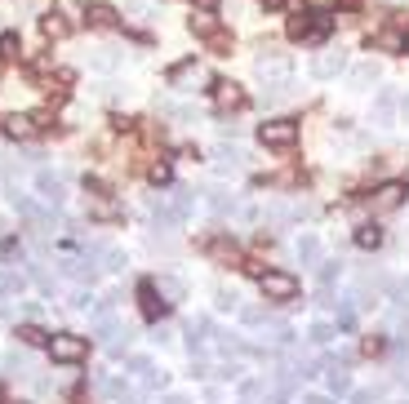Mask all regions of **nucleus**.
I'll use <instances>...</instances> for the list:
<instances>
[{
    "instance_id": "f257e3e1",
    "label": "nucleus",
    "mask_w": 409,
    "mask_h": 404,
    "mask_svg": "<svg viewBox=\"0 0 409 404\" xmlns=\"http://www.w3.org/2000/svg\"><path fill=\"white\" fill-rule=\"evenodd\" d=\"M254 71H258V80L267 84V98H285V89H290V80H294V67L281 49H262Z\"/></svg>"
},
{
    "instance_id": "f03ea898",
    "label": "nucleus",
    "mask_w": 409,
    "mask_h": 404,
    "mask_svg": "<svg viewBox=\"0 0 409 404\" xmlns=\"http://www.w3.org/2000/svg\"><path fill=\"white\" fill-rule=\"evenodd\" d=\"M50 356H54V364H80L89 356V338H80V334H54L50 338Z\"/></svg>"
},
{
    "instance_id": "7ed1b4c3",
    "label": "nucleus",
    "mask_w": 409,
    "mask_h": 404,
    "mask_svg": "<svg viewBox=\"0 0 409 404\" xmlns=\"http://www.w3.org/2000/svg\"><path fill=\"white\" fill-rule=\"evenodd\" d=\"M347 67H352L347 49H320V54L311 58V80H339Z\"/></svg>"
},
{
    "instance_id": "20e7f679",
    "label": "nucleus",
    "mask_w": 409,
    "mask_h": 404,
    "mask_svg": "<svg viewBox=\"0 0 409 404\" xmlns=\"http://www.w3.org/2000/svg\"><path fill=\"white\" fill-rule=\"evenodd\" d=\"M258 289H262V302H294L298 298V280L290 271H267L258 280Z\"/></svg>"
},
{
    "instance_id": "39448f33",
    "label": "nucleus",
    "mask_w": 409,
    "mask_h": 404,
    "mask_svg": "<svg viewBox=\"0 0 409 404\" xmlns=\"http://www.w3.org/2000/svg\"><path fill=\"white\" fill-rule=\"evenodd\" d=\"M258 142L272 147V151H285V147L298 142V125L294 120H267V125H258Z\"/></svg>"
},
{
    "instance_id": "423d86ee",
    "label": "nucleus",
    "mask_w": 409,
    "mask_h": 404,
    "mask_svg": "<svg viewBox=\"0 0 409 404\" xmlns=\"http://www.w3.org/2000/svg\"><path fill=\"white\" fill-rule=\"evenodd\" d=\"M405 195H409L405 182H382V187H374V195H369V209L374 214H392V209H401Z\"/></svg>"
},
{
    "instance_id": "0eeeda50",
    "label": "nucleus",
    "mask_w": 409,
    "mask_h": 404,
    "mask_svg": "<svg viewBox=\"0 0 409 404\" xmlns=\"http://www.w3.org/2000/svg\"><path fill=\"white\" fill-rule=\"evenodd\" d=\"M396 116H401V93H396V89H378V98H374V125L392 129Z\"/></svg>"
},
{
    "instance_id": "6e6552de",
    "label": "nucleus",
    "mask_w": 409,
    "mask_h": 404,
    "mask_svg": "<svg viewBox=\"0 0 409 404\" xmlns=\"http://www.w3.org/2000/svg\"><path fill=\"white\" fill-rule=\"evenodd\" d=\"M196 84H204V67L196 63V58H187V63H178L174 71H170V89H196Z\"/></svg>"
},
{
    "instance_id": "1a4fd4ad",
    "label": "nucleus",
    "mask_w": 409,
    "mask_h": 404,
    "mask_svg": "<svg viewBox=\"0 0 409 404\" xmlns=\"http://www.w3.org/2000/svg\"><path fill=\"white\" fill-rule=\"evenodd\" d=\"M138 307H142V315H147V320H161V315L170 311V302L156 293L151 280H142V285H138Z\"/></svg>"
},
{
    "instance_id": "9d476101",
    "label": "nucleus",
    "mask_w": 409,
    "mask_h": 404,
    "mask_svg": "<svg viewBox=\"0 0 409 404\" xmlns=\"http://www.w3.org/2000/svg\"><path fill=\"white\" fill-rule=\"evenodd\" d=\"M214 103H218V112H240L245 107V89L236 80H218L214 84Z\"/></svg>"
},
{
    "instance_id": "9b49d317",
    "label": "nucleus",
    "mask_w": 409,
    "mask_h": 404,
    "mask_svg": "<svg viewBox=\"0 0 409 404\" xmlns=\"http://www.w3.org/2000/svg\"><path fill=\"white\" fill-rule=\"evenodd\" d=\"M36 191H40V200L54 204V209L63 204V178H54L50 169H40V174H36Z\"/></svg>"
},
{
    "instance_id": "f8f14e48",
    "label": "nucleus",
    "mask_w": 409,
    "mask_h": 404,
    "mask_svg": "<svg viewBox=\"0 0 409 404\" xmlns=\"http://www.w3.org/2000/svg\"><path fill=\"white\" fill-rule=\"evenodd\" d=\"M294 253H298V262H303V267H320V236H316V231H303L298 244H294Z\"/></svg>"
},
{
    "instance_id": "ddd939ff",
    "label": "nucleus",
    "mask_w": 409,
    "mask_h": 404,
    "mask_svg": "<svg viewBox=\"0 0 409 404\" xmlns=\"http://www.w3.org/2000/svg\"><path fill=\"white\" fill-rule=\"evenodd\" d=\"M89 218H98V223H116V218H120V204H116L107 191H98V195H89Z\"/></svg>"
},
{
    "instance_id": "4468645a",
    "label": "nucleus",
    "mask_w": 409,
    "mask_h": 404,
    "mask_svg": "<svg viewBox=\"0 0 409 404\" xmlns=\"http://www.w3.org/2000/svg\"><path fill=\"white\" fill-rule=\"evenodd\" d=\"M151 285H156V293H161V298L170 302V307H174V302H183V293H187V285H183L178 276H156Z\"/></svg>"
},
{
    "instance_id": "2eb2a0df",
    "label": "nucleus",
    "mask_w": 409,
    "mask_h": 404,
    "mask_svg": "<svg viewBox=\"0 0 409 404\" xmlns=\"http://www.w3.org/2000/svg\"><path fill=\"white\" fill-rule=\"evenodd\" d=\"M352 89H369V84H378V63H356L352 76H347Z\"/></svg>"
},
{
    "instance_id": "dca6fc26",
    "label": "nucleus",
    "mask_w": 409,
    "mask_h": 404,
    "mask_svg": "<svg viewBox=\"0 0 409 404\" xmlns=\"http://www.w3.org/2000/svg\"><path fill=\"white\" fill-rule=\"evenodd\" d=\"M58 14H63L71 27H80V22H89V5H80V0H54Z\"/></svg>"
},
{
    "instance_id": "f3484780",
    "label": "nucleus",
    "mask_w": 409,
    "mask_h": 404,
    "mask_svg": "<svg viewBox=\"0 0 409 404\" xmlns=\"http://www.w3.org/2000/svg\"><path fill=\"white\" fill-rule=\"evenodd\" d=\"M5 133H9V138H31V133H36V120L22 116V112H14V116H5Z\"/></svg>"
},
{
    "instance_id": "a211bd4d",
    "label": "nucleus",
    "mask_w": 409,
    "mask_h": 404,
    "mask_svg": "<svg viewBox=\"0 0 409 404\" xmlns=\"http://www.w3.org/2000/svg\"><path fill=\"white\" fill-rule=\"evenodd\" d=\"M204 334H209V320H204V315H196V320L187 324V347H191V356H196V351H204V342H209Z\"/></svg>"
},
{
    "instance_id": "6ab92c4d",
    "label": "nucleus",
    "mask_w": 409,
    "mask_h": 404,
    "mask_svg": "<svg viewBox=\"0 0 409 404\" xmlns=\"http://www.w3.org/2000/svg\"><path fill=\"white\" fill-rule=\"evenodd\" d=\"M214 31H218V18H214L209 9H200V14H191V36H200V40H209Z\"/></svg>"
},
{
    "instance_id": "aec40b11",
    "label": "nucleus",
    "mask_w": 409,
    "mask_h": 404,
    "mask_svg": "<svg viewBox=\"0 0 409 404\" xmlns=\"http://www.w3.org/2000/svg\"><path fill=\"white\" fill-rule=\"evenodd\" d=\"M14 338H22V347H45V342H50V334H45L40 324H18Z\"/></svg>"
},
{
    "instance_id": "412c9836",
    "label": "nucleus",
    "mask_w": 409,
    "mask_h": 404,
    "mask_svg": "<svg viewBox=\"0 0 409 404\" xmlns=\"http://www.w3.org/2000/svg\"><path fill=\"white\" fill-rule=\"evenodd\" d=\"M209 253H214L218 262H227V267H236V262H240V249H236L232 240H209Z\"/></svg>"
},
{
    "instance_id": "4be33fe9",
    "label": "nucleus",
    "mask_w": 409,
    "mask_h": 404,
    "mask_svg": "<svg viewBox=\"0 0 409 404\" xmlns=\"http://www.w3.org/2000/svg\"><path fill=\"white\" fill-rule=\"evenodd\" d=\"M22 289H27V280L18 271H0V298H18Z\"/></svg>"
},
{
    "instance_id": "5701e85b",
    "label": "nucleus",
    "mask_w": 409,
    "mask_h": 404,
    "mask_svg": "<svg viewBox=\"0 0 409 404\" xmlns=\"http://www.w3.org/2000/svg\"><path fill=\"white\" fill-rule=\"evenodd\" d=\"M89 22H94V27H116L120 14H116L112 5H89Z\"/></svg>"
},
{
    "instance_id": "b1692460",
    "label": "nucleus",
    "mask_w": 409,
    "mask_h": 404,
    "mask_svg": "<svg viewBox=\"0 0 409 404\" xmlns=\"http://www.w3.org/2000/svg\"><path fill=\"white\" fill-rule=\"evenodd\" d=\"M356 244H360V249H378V244H382V227H374V223L356 227Z\"/></svg>"
},
{
    "instance_id": "393cba45",
    "label": "nucleus",
    "mask_w": 409,
    "mask_h": 404,
    "mask_svg": "<svg viewBox=\"0 0 409 404\" xmlns=\"http://www.w3.org/2000/svg\"><path fill=\"white\" fill-rule=\"evenodd\" d=\"M89 63L94 67H98V71H116V63H120V58H116V49H89Z\"/></svg>"
},
{
    "instance_id": "a878e982",
    "label": "nucleus",
    "mask_w": 409,
    "mask_h": 404,
    "mask_svg": "<svg viewBox=\"0 0 409 404\" xmlns=\"http://www.w3.org/2000/svg\"><path fill=\"white\" fill-rule=\"evenodd\" d=\"M240 160H245V156H240L236 151V147H218V169H223V174H236V169H240Z\"/></svg>"
},
{
    "instance_id": "bb28decb",
    "label": "nucleus",
    "mask_w": 409,
    "mask_h": 404,
    "mask_svg": "<svg viewBox=\"0 0 409 404\" xmlns=\"http://www.w3.org/2000/svg\"><path fill=\"white\" fill-rule=\"evenodd\" d=\"M374 45H378V49H387V54H405V36H401V31H378V36H374Z\"/></svg>"
},
{
    "instance_id": "cd10ccee",
    "label": "nucleus",
    "mask_w": 409,
    "mask_h": 404,
    "mask_svg": "<svg viewBox=\"0 0 409 404\" xmlns=\"http://www.w3.org/2000/svg\"><path fill=\"white\" fill-rule=\"evenodd\" d=\"M170 204L178 209V218H187V214H191V204H196V195H191L187 187H178V191H170Z\"/></svg>"
},
{
    "instance_id": "c85d7f7f",
    "label": "nucleus",
    "mask_w": 409,
    "mask_h": 404,
    "mask_svg": "<svg viewBox=\"0 0 409 404\" xmlns=\"http://www.w3.org/2000/svg\"><path fill=\"white\" fill-rule=\"evenodd\" d=\"M67 27H71V22H67L63 14H50V18H45V22H40V31H45V36H50V40H58V36H67Z\"/></svg>"
},
{
    "instance_id": "c756f323",
    "label": "nucleus",
    "mask_w": 409,
    "mask_h": 404,
    "mask_svg": "<svg viewBox=\"0 0 409 404\" xmlns=\"http://www.w3.org/2000/svg\"><path fill=\"white\" fill-rule=\"evenodd\" d=\"M343 276V262H320V271H316V280H320V289H334V280Z\"/></svg>"
},
{
    "instance_id": "7c9ffc66",
    "label": "nucleus",
    "mask_w": 409,
    "mask_h": 404,
    "mask_svg": "<svg viewBox=\"0 0 409 404\" xmlns=\"http://www.w3.org/2000/svg\"><path fill=\"white\" fill-rule=\"evenodd\" d=\"M22 54V40L14 31H0V58H18Z\"/></svg>"
},
{
    "instance_id": "2f4dec72",
    "label": "nucleus",
    "mask_w": 409,
    "mask_h": 404,
    "mask_svg": "<svg viewBox=\"0 0 409 404\" xmlns=\"http://www.w3.org/2000/svg\"><path fill=\"white\" fill-rule=\"evenodd\" d=\"M285 31H290V40H307L311 18H307V14H298V18H290V27H285Z\"/></svg>"
},
{
    "instance_id": "473e14b6",
    "label": "nucleus",
    "mask_w": 409,
    "mask_h": 404,
    "mask_svg": "<svg viewBox=\"0 0 409 404\" xmlns=\"http://www.w3.org/2000/svg\"><path fill=\"white\" fill-rule=\"evenodd\" d=\"M98 258H103V271H125V253L120 249H103Z\"/></svg>"
},
{
    "instance_id": "72a5a7b5",
    "label": "nucleus",
    "mask_w": 409,
    "mask_h": 404,
    "mask_svg": "<svg viewBox=\"0 0 409 404\" xmlns=\"http://www.w3.org/2000/svg\"><path fill=\"white\" fill-rule=\"evenodd\" d=\"M329 391L334 396H347V391H352V377H347L343 369H329Z\"/></svg>"
},
{
    "instance_id": "f704fd0d",
    "label": "nucleus",
    "mask_w": 409,
    "mask_h": 404,
    "mask_svg": "<svg viewBox=\"0 0 409 404\" xmlns=\"http://www.w3.org/2000/svg\"><path fill=\"white\" fill-rule=\"evenodd\" d=\"M147 178L156 182V187H165V182H170V178H174V169H170V165H165V160H156V165L147 169Z\"/></svg>"
},
{
    "instance_id": "c9c22d12",
    "label": "nucleus",
    "mask_w": 409,
    "mask_h": 404,
    "mask_svg": "<svg viewBox=\"0 0 409 404\" xmlns=\"http://www.w3.org/2000/svg\"><path fill=\"white\" fill-rule=\"evenodd\" d=\"M209 49H214V54H218V58H227V54H232V36L214 31V36H209Z\"/></svg>"
},
{
    "instance_id": "e433bc0d",
    "label": "nucleus",
    "mask_w": 409,
    "mask_h": 404,
    "mask_svg": "<svg viewBox=\"0 0 409 404\" xmlns=\"http://www.w3.org/2000/svg\"><path fill=\"white\" fill-rule=\"evenodd\" d=\"M329 27H334L329 18H316V22H311V31H307V40H311V45H316V40H325V36H329Z\"/></svg>"
},
{
    "instance_id": "4c0bfd02",
    "label": "nucleus",
    "mask_w": 409,
    "mask_h": 404,
    "mask_svg": "<svg viewBox=\"0 0 409 404\" xmlns=\"http://www.w3.org/2000/svg\"><path fill=\"white\" fill-rule=\"evenodd\" d=\"M209 209H214V214H218V218H227V214H232V209H236V200H227V195L218 191V195H214V200H209Z\"/></svg>"
},
{
    "instance_id": "58836bf2",
    "label": "nucleus",
    "mask_w": 409,
    "mask_h": 404,
    "mask_svg": "<svg viewBox=\"0 0 409 404\" xmlns=\"http://www.w3.org/2000/svg\"><path fill=\"white\" fill-rule=\"evenodd\" d=\"M329 338H334V324H325V320H320V324H311V342H316V347H325Z\"/></svg>"
},
{
    "instance_id": "ea45409f",
    "label": "nucleus",
    "mask_w": 409,
    "mask_h": 404,
    "mask_svg": "<svg viewBox=\"0 0 409 404\" xmlns=\"http://www.w3.org/2000/svg\"><path fill=\"white\" fill-rule=\"evenodd\" d=\"M236 307H240L236 289H218V311H236Z\"/></svg>"
},
{
    "instance_id": "a19ab883",
    "label": "nucleus",
    "mask_w": 409,
    "mask_h": 404,
    "mask_svg": "<svg viewBox=\"0 0 409 404\" xmlns=\"http://www.w3.org/2000/svg\"><path fill=\"white\" fill-rule=\"evenodd\" d=\"M240 320H245V324H262V320H267V311H262V307H240Z\"/></svg>"
},
{
    "instance_id": "79ce46f5",
    "label": "nucleus",
    "mask_w": 409,
    "mask_h": 404,
    "mask_svg": "<svg viewBox=\"0 0 409 404\" xmlns=\"http://www.w3.org/2000/svg\"><path fill=\"white\" fill-rule=\"evenodd\" d=\"M382 347H387L382 338H365V347H360V351H365V356H382Z\"/></svg>"
},
{
    "instance_id": "37998d69",
    "label": "nucleus",
    "mask_w": 409,
    "mask_h": 404,
    "mask_svg": "<svg viewBox=\"0 0 409 404\" xmlns=\"http://www.w3.org/2000/svg\"><path fill=\"white\" fill-rule=\"evenodd\" d=\"M352 404H378V391H356Z\"/></svg>"
},
{
    "instance_id": "c03bdc74",
    "label": "nucleus",
    "mask_w": 409,
    "mask_h": 404,
    "mask_svg": "<svg viewBox=\"0 0 409 404\" xmlns=\"http://www.w3.org/2000/svg\"><path fill=\"white\" fill-rule=\"evenodd\" d=\"M9 320H14V311H9V302L0 298V324H9Z\"/></svg>"
},
{
    "instance_id": "a18cd8bd",
    "label": "nucleus",
    "mask_w": 409,
    "mask_h": 404,
    "mask_svg": "<svg viewBox=\"0 0 409 404\" xmlns=\"http://www.w3.org/2000/svg\"><path fill=\"white\" fill-rule=\"evenodd\" d=\"M303 404H334L329 396H303Z\"/></svg>"
},
{
    "instance_id": "49530a36",
    "label": "nucleus",
    "mask_w": 409,
    "mask_h": 404,
    "mask_svg": "<svg viewBox=\"0 0 409 404\" xmlns=\"http://www.w3.org/2000/svg\"><path fill=\"white\" fill-rule=\"evenodd\" d=\"M303 5H311V9H329L334 0H303Z\"/></svg>"
},
{
    "instance_id": "de8ad7c7",
    "label": "nucleus",
    "mask_w": 409,
    "mask_h": 404,
    "mask_svg": "<svg viewBox=\"0 0 409 404\" xmlns=\"http://www.w3.org/2000/svg\"><path fill=\"white\" fill-rule=\"evenodd\" d=\"M165 404H187V400H183V396H170V400H165Z\"/></svg>"
},
{
    "instance_id": "09e8293b",
    "label": "nucleus",
    "mask_w": 409,
    "mask_h": 404,
    "mask_svg": "<svg viewBox=\"0 0 409 404\" xmlns=\"http://www.w3.org/2000/svg\"><path fill=\"white\" fill-rule=\"evenodd\" d=\"M343 5H347V9H356V5H360V0H343Z\"/></svg>"
},
{
    "instance_id": "8fccbe9b",
    "label": "nucleus",
    "mask_w": 409,
    "mask_h": 404,
    "mask_svg": "<svg viewBox=\"0 0 409 404\" xmlns=\"http://www.w3.org/2000/svg\"><path fill=\"white\" fill-rule=\"evenodd\" d=\"M0 404H22V400H0Z\"/></svg>"
},
{
    "instance_id": "3c124183",
    "label": "nucleus",
    "mask_w": 409,
    "mask_h": 404,
    "mask_svg": "<svg viewBox=\"0 0 409 404\" xmlns=\"http://www.w3.org/2000/svg\"><path fill=\"white\" fill-rule=\"evenodd\" d=\"M405 54H409V36H405Z\"/></svg>"
},
{
    "instance_id": "603ef678",
    "label": "nucleus",
    "mask_w": 409,
    "mask_h": 404,
    "mask_svg": "<svg viewBox=\"0 0 409 404\" xmlns=\"http://www.w3.org/2000/svg\"><path fill=\"white\" fill-rule=\"evenodd\" d=\"M405 293H409V280H405Z\"/></svg>"
}]
</instances>
